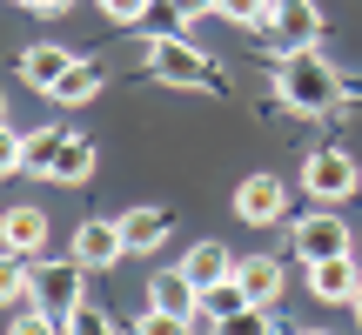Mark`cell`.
I'll list each match as a JSON object with an SVG mask.
<instances>
[{
  "label": "cell",
  "mask_w": 362,
  "mask_h": 335,
  "mask_svg": "<svg viewBox=\"0 0 362 335\" xmlns=\"http://www.w3.org/2000/svg\"><path fill=\"white\" fill-rule=\"evenodd\" d=\"M21 7H27V13H40V20H54V13H67L74 0H21Z\"/></svg>",
  "instance_id": "obj_29"
},
{
  "label": "cell",
  "mask_w": 362,
  "mask_h": 335,
  "mask_svg": "<svg viewBox=\"0 0 362 335\" xmlns=\"http://www.w3.org/2000/svg\"><path fill=\"white\" fill-rule=\"evenodd\" d=\"M134 335H194L188 315H168V309H148L141 322H134Z\"/></svg>",
  "instance_id": "obj_22"
},
{
  "label": "cell",
  "mask_w": 362,
  "mask_h": 335,
  "mask_svg": "<svg viewBox=\"0 0 362 335\" xmlns=\"http://www.w3.org/2000/svg\"><path fill=\"white\" fill-rule=\"evenodd\" d=\"M115 221H121V242H128V255L161 248V242H168V228H175L168 208H128V215H115Z\"/></svg>",
  "instance_id": "obj_13"
},
{
  "label": "cell",
  "mask_w": 362,
  "mask_h": 335,
  "mask_svg": "<svg viewBox=\"0 0 362 335\" xmlns=\"http://www.w3.org/2000/svg\"><path fill=\"white\" fill-rule=\"evenodd\" d=\"M215 335H275V322H269V309H242V315H228Z\"/></svg>",
  "instance_id": "obj_26"
},
{
  "label": "cell",
  "mask_w": 362,
  "mask_h": 335,
  "mask_svg": "<svg viewBox=\"0 0 362 335\" xmlns=\"http://www.w3.org/2000/svg\"><path fill=\"white\" fill-rule=\"evenodd\" d=\"M7 335H67V322H54L47 309H21V315L7 322Z\"/></svg>",
  "instance_id": "obj_24"
},
{
  "label": "cell",
  "mask_w": 362,
  "mask_h": 335,
  "mask_svg": "<svg viewBox=\"0 0 362 335\" xmlns=\"http://www.w3.org/2000/svg\"><path fill=\"white\" fill-rule=\"evenodd\" d=\"M74 61H81V54L54 47V40H34V47L21 54V81H27V88H34V94H54V81H61V74H67V67H74Z\"/></svg>",
  "instance_id": "obj_12"
},
{
  "label": "cell",
  "mask_w": 362,
  "mask_h": 335,
  "mask_svg": "<svg viewBox=\"0 0 362 335\" xmlns=\"http://www.w3.org/2000/svg\"><path fill=\"white\" fill-rule=\"evenodd\" d=\"M302 188H309L315 201H349L362 188V168L342 155V148H315V155H302Z\"/></svg>",
  "instance_id": "obj_4"
},
{
  "label": "cell",
  "mask_w": 362,
  "mask_h": 335,
  "mask_svg": "<svg viewBox=\"0 0 362 335\" xmlns=\"http://www.w3.org/2000/svg\"><path fill=\"white\" fill-rule=\"evenodd\" d=\"M296 335H329V329H296Z\"/></svg>",
  "instance_id": "obj_30"
},
{
  "label": "cell",
  "mask_w": 362,
  "mask_h": 335,
  "mask_svg": "<svg viewBox=\"0 0 362 335\" xmlns=\"http://www.w3.org/2000/svg\"><path fill=\"white\" fill-rule=\"evenodd\" d=\"M235 282H242L248 309H275V295H282V261L275 255H235Z\"/></svg>",
  "instance_id": "obj_11"
},
{
  "label": "cell",
  "mask_w": 362,
  "mask_h": 335,
  "mask_svg": "<svg viewBox=\"0 0 362 335\" xmlns=\"http://www.w3.org/2000/svg\"><path fill=\"white\" fill-rule=\"evenodd\" d=\"M81 288H88V269H81L74 255L47 261V269H34V309H47L54 322H67V315L81 309Z\"/></svg>",
  "instance_id": "obj_5"
},
{
  "label": "cell",
  "mask_w": 362,
  "mask_h": 335,
  "mask_svg": "<svg viewBox=\"0 0 362 335\" xmlns=\"http://www.w3.org/2000/svg\"><path fill=\"white\" fill-rule=\"evenodd\" d=\"M356 315H362V288H356Z\"/></svg>",
  "instance_id": "obj_31"
},
{
  "label": "cell",
  "mask_w": 362,
  "mask_h": 335,
  "mask_svg": "<svg viewBox=\"0 0 362 335\" xmlns=\"http://www.w3.org/2000/svg\"><path fill=\"white\" fill-rule=\"evenodd\" d=\"M0 107H7V101H0ZM0 121H7V114H0Z\"/></svg>",
  "instance_id": "obj_32"
},
{
  "label": "cell",
  "mask_w": 362,
  "mask_h": 335,
  "mask_svg": "<svg viewBox=\"0 0 362 335\" xmlns=\"http://www.w3.org/2000/svg\"><path fill=\"white\" fill-rule=\"evenodd\" d=\"M235 215H242L248 228H275V221L288 215V188L275 175H248L242 188H235Z\"/></svg>",
  "instance_id": "obj_7"
},
{
  "label": "cell",
  "mask_w": 362,
  "mask_h": 335,
  "mask_svg": "<svg viewBox=\"0 0 362 335\" xmlns=\"http://www.w3.org/2000/svg\"><path fill=\"white\" fill-rule=\"evenodd\" d=\"M88 175H94V141H88V134H61V155H54L47 181H61V188H81Z\"/></svg>",
  "instance_id": "obj_16"
},
{
  "label": "cell",
  "mask_w": 362,
  "mask_h": 335,
  "mask_svg": "<svg viewBox=\"0 0 362 335\" xmlns=\"http://www.w3.org/2000/svg\"><path fill=\"white\" fill-rule=\"evenodd\" d=\"M194 302H202V288L188 282L181 269H161L155 282H148V309H168V315H194Z\"/></svg>",
  "instance_id": "obj_15"
},
{
  "label": "cell",
  "mask_w": 362,
  "mask_h": 335,
  "mask_svg": "<svg viewBox=\"0 0 362 335\" xmlns=\"http://www.w3.org/2000/svg\"><path fill=\"white\" fill-rule=\"evenodd\" d=\"M296 255L302 261H336V255H356V235L342 215H329V201L315 208V215L296 221Z\"/></svg>",
  "instance_id": "obj_6"
},
{
  "label": "cell",
  "mask_w": 362,
  "mask_h": 335,
  "mask_svg": "<svg viewBox=\"0 0 362 335\" xmlns=\"http://www.w3.org/2000/svg\"><path fill=\"white\" fill-rule=\"evenodd\" d=\"M141 61H148V74L161 81V88H194V94H221L228 81H221V67L208 61L202 47H188L181 34H155L141 47Z\"/></svg>",
  "instance_id": "obj_2"
},
{
  "label": "cell",
  "mask_w": 362,
  "mask_h": 335,
  "mask_svg": "<svg viewBox=\"0 0 362 335\" xmlns=\"http://www.w3.org/2000/svg\"><path fill=\"white\" fill-rule=\"evenodd\" d=\"M67 335H115V315H107V309H88V302H81V309L67 315Z\"/></svg>",
  "instance_id": "obj_25"
},
{
  "label": "cell",
  "mask_w": 362,
  "mask_h": 335,
  "mask_svg": "<svg viewBox=\"0 0 362 335\" xmlns=\"http://www.w3.org/2000/svg\"><path fill=\"white\" fill-rule=\"evenodd\" d=\"M7 175H21V134L0 121V181H7Z\"/></svg>",
  "instance_id": "obj_27"
},
{
  "label": "cell",
  "mask_w": 362,
  "mask_h": 335,
  "mask_svg": "<svg viewBox=\"0 0 362 335\" xmlns=\"http://www.w3.org/2000/svg\"><path fill=\"white\" fill-rule=\"evenodd\" d=\"M175 20H202V13H215V0H168Z\"/></svg>",
  "instance_id": "obj_28"
},
{
  "label": "cell",
  "mask_w": 362,
  "mask_h": 335,
  "mask_svg": "<svg viewBox=\"0 0 362 335\" xmlns=\"http://www.w3.org/2000/svg\"><path fill=\"white\" fill-rule=\"evenodd\" d=\"M54 155H61V128H34V134H21V175H40V181H47Z\"/></svg>",
  "instance_id": "obj_19"
},
{
  "label": "cell",
  "mask_w": 362,
  "mask_h": 335,
  "mask_svg": "<svg viewBox=\"0 0 362 335\" xmlns=\"http://www.w3.org/2000/svg\"><path fill=\"white\" fill-rule=\"evenodd\" d=\"M215 13H221V20H235V27H262L275 13V0H215Z\"/></svg>",
  "instance_id": "obj_21"
},
{
  "label": "cell",
  "mask_w": 362,
  "mask_h": 335,
  "mask_svg": "<svg viewBox=\"0 0 362 335\" xmlns=\"http://www.w3.org/2000/svg\"><path fill=\"white\" fill-rule=\"evenodd\" d=\"M356 288H362V261H356V255L309 261V295H315V302H356Z\"/></svg>",
  "instance_id": "obj_10"
},
{
  "label": "cell",
  "mask_w": 362,
  "mask_h": 335,
  "mask_svg": "<svg viewBox=\"0 0 362 335\" xmlns=\"http://www.w3.org/2000/svg\"><path fill=\"white\" fill-rule=\"evenodd\" d=\"M275 54H302V47H322V13L309 0H275V13L255 27Z\"/></svg>",
  "instance_id": "obj_3"
},
{
  "label": "cell",
  "mask_w": 362,
  "mask_h": 335,
  "mask_svg": "<svg viewBox=\"0 0 362 335\" xmlns=\"http://www.w3.org/2000/svg\"><path fill=\"white\" fill-rule=\"evenodd\" d=\"M94 94H101V67H94V61H74L61 81H54V94H47V101H54V107H88Z\"/></svg>",
  "instance_id": "obj_17"
},
{
  "label": "cell",
  "mask_w": 362,
  "mask_h": 335,
  "mask_svg": "<svg viewBox=\"0 0 362 335\" xmlns=\"http://www.w3.org/2000/svg\"><path fill=\"white\" fill-rule=\"evenodd\" d=\"M342 94H349V88H342V74H336L315 47L282 54V61H275V101H282L288 114H336Z\"/></svg>",
  "instance_id": "obj_1"
},
{
  "label": "cell",
  "mask_w": 362,
  "mask_h": 335,
  "mask_svg": "<svg viewBox=\"0 0 362 335\" xmlns=\"http://www.w3.org/2000/svg\"><path fill=\"white\" fill-rule=\"evenodd\" d=\"M194 309H202L208 315V322H228V315H242L248 309V295H242V282H235V275H228V282H215V288H202V302H194Z\"/></svg>",
  "instance_id": "obj_20"
},
{
  "label": "cell",
  "mask_w": 362,
  "mask_h": 335,
  "mask_svg": "<svg viewBox=\"0 0 362 335\" xmlns=\"http://www.w3.org/2000/svg\"><path fill=\"white\" fill-rule=\"evenodd\" d=\"M34 302V261L0 248V309H27Z\"/></svg>",
  "instance_id": "obj_18"
},
{
  "label": "cell",
  "mask_w": 362,
  "mask_h": 335,
  "mask_svg": "<svg viewBox=\"0 0 362 335\" xmlns=\"http://www.w3.org/2000/svg\"><path fill=\"white\" fill-rule=\"evenodd\" d=\"M67 255H74L81 269H115V261L128 255V242H121V221H81Z\"/></svg>",
  "instance_id": "obj_9"
},
{
  "label": "cell",
  "mask_w": 362,
  "mask_h": 335,
  "mask_svg": "<svg viewBox=\"0 0 362 335\" xmlns=\"http://www.w3.org/2000/svg\"><path fill=\"white\" fill-rule=\"evenodd\" d=\"M175 269L188 275L194 288H215V282H228V275H235V255H228V248H221V242H194L188 255L175 261Z\"/></svg>",
  "instance_id": "obj_14"
},
{
  "label": "cell",
  "mask_w": 362,
  "mask_h": 335,
  "mask_svg": "<svg viewBox=\"0 0 362 335\" xmlns=\"http://www.w3.org/2000/svg\"><path fill=\"white\" fill-rule=\"evenodd\" d=\"M155 7H161V0H101V13H107L115 27H141Z\"/></svg>",
  "instance_id": "obj_23"
},
{
  "label": "cell",
  "mask_w": 362,
  "mask_h": 335,
  "mask_svg": "<svg viewBox=\"0 0 362 335\" xmlns=\"http://www.w3.org/2000/svg\"><path fill=\"white\" fill-rule=\"evenodd\" d=\"M47 235H54L47 208H34V201L0 208V248H7V255H40V248H47Z\"/></svg>",
  "instance_id": "obj_8"
}]
</instances>
